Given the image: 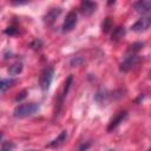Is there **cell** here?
<instances>
[{"label": "cell", "instance_id": "6da1fadb", "mask_svg": "<svg viewBox=\"0 0 151 151\" xmlns=\"http://www.w3.org/2000/svg\"><path fill=\"white\" fill-rule=\"evenodd\" d=\"M38 110H39V105L37 103H25V104L18 105L14 109L13 116L15 118H26L34 114Z\"/></svg>", "mask_w": 151, "mask_h": 151}, {"label": "cell", "instance_id": "7a4b0ae2", "mask_svg": "<svg viewBox=\"0 0 151 151\" xmlns=\"http://www.w3.org/2000/svg\"><path fill=\"white\" fill-rule=\"evenodd\" d=\"M72 83H73V77L72 76H68L66 78V80H65V84H64V87H63V90L60 92V96L58 97V99L55 101L54 114H58L60 112V109H61V106H63V104L65 101V98H66V96H67V93H68V91H70V88L72 86Z\"/></svg>", "mask_w": 151, "mask_h": 151}, {"label": "cell", "instance_id": "3957f363", "mask_svg": "<svg viewBox=\"0 0 151 151\" xmlns=\"http://www.w3.org/2000/svg\"><path fill=\"white\" fill-rule=\"evenodd\" d=\"M53 74H54V70L52 67H46L41 72L40 78H39V85L42 91H47L50 88L52 79H53Z\"/></svg>", "mask_w": 151, "mask_h": 151}, {"label": "cell", "instance_id": "277c9868", "mask_svg": "<svg viewBox=\"0 0 151 151\" xmlns=\"http://www.w3.org/2000/svg\"><path fill=\"white\" fill-rule=\"evenodd\" d=\"M140 58L139 55H137L136 53H131L130 55H127L119 65V70L120 72H129L130 70H132L138 63H139Z\"/></svg>", "mask_w": 151, "mask_h": 151}, {"label": "cell", "instance_id": "5b68a950", "mask_svg": "<svg viewBox=\"0 0 151 151\" xmlns=\"http://www.w3.org/2000/svg\"><path fill=\"white\" fill-rule=\"evenodd\" d=\"M77 21H78V19H77V13L73 12V11L68 12L67 15H66V18H65V20H64V22H63V26H61L63 32L66 33V32L72 31V29L74 28V26L77 25Z\"/></svg>", "mask_w": 151, "mask_h": 151}, {"label": "cell", "instance_id": "8992f818", "mask_svg": "<svg viewBox=\"0 0 151 151\" xmlns=\"http://www.w3.org/2000/svg\"><path fill=\"white\" fill-rule=\"evenodd\" d=\"M150 25H151V19L149 17H144V18H140L139 20H137L131 26V29L134 32H144L150 27Z\"/></svg>", "mask_w": 151, "mask_h": 151}, {"label": "cell", "instance_id": "52a82bcc", "mask_svg": "<svg viewBox=\"0 0 151 151\" xmlns=\"http://www.w3.org/2000/svg\"><path fill=\"white\" fill-rule=\"evenodd\" d=\"M60 13H61V8H60V7L51 8V9L45 14V17H44L45 24H46V25H52V24L55 21V19L60 15Z\"/></svg>", "mask_w": 151, "mask_h": 151}, {"label": "cell", "instance_id": "ba28073f", "mask_svg": "<svg viewBox=\"0 0 151 151\" xmlns=\"http://www.w3.org/2000/svg\"><path fill=\"white\" fill-rule=\"evenodd\" d=\"M66 139H67V131L64 130V131H61V132L58 134L57 138H54L53 140H51L46 146L50 147V149H57V147L61 146V145L66 142Z\"/></svg>", "mask_w": 151, "mask_h": 151}, {"label": "cell", "instance_id": "9c48e42d", "mask_svg": "<svg viewBox=\"0 0 151 151\" xmlns=\"http://www.w3.org/2000/svg\"><path fill=\"white\" fill-rule=\"evenodd\" d=\"M126 116H127V112H126V111H120V112H118V113L116 114V117L110 122V124H109V126H107V131L111 132L112 130H114V129L126 118Z\"/></svg>", "mask_w": 151, "mask_h": 151}, {"label": "cell", "instance_id": "30bf717a", "mask_svg": "<svg viewBox=\"0 0 151 151\" xmlns=\"http://www.w3.org/2000/svg\"><path fill=\"white\" fill-rule=\"evenodd\" d=\"M150 8H151V2L149 0H139L133 4V9L142 14L150 12Z\"/></svg>", "mask_w": 151, "mask_h": 151}, {"label": "cell", "instance_id": "8fae6325", "mask_svg": "<svg viewBox=\"0 0 151 151\" xmlns=\"http://www.w3.org/2000/svg\"><path fill=\"white\" fill-rule=\"evenodd\" d=\"M96 8H97V4L92 2V1H83L79 7L81 14H84V15H91L96 11Z\"/></svg>", "mask_w": 151, "mask_h": 151}, {"label": "cell", "instance_id": "7c38bea8", "mask_svg": "<svg viewBox=\"0 0 151 151\" xmlns=\"http://www.w3.org/2000/svg\"><path fill=\"white\" fill-rule=\"evenodd\" d=\"M124 35H125V28L122 27V26H118V27L113 28L112 34H111V39H112L113 41H118V40H120Z\"/></svg>", "mask_w": 151, "mask_h": 151}, {"label": "cell", "instance_id": "4fadbf2b", "mask_svg": "<svg viewBox=\"0 0 151 151\" xmlns=\"http://www.w3.org/2000/svg\"><path fill=\"white\" fill-rule=\"evenodd\" d=\"M15 84V80L12 78H7V79H0V91H7L9 87H12Z\"/></svg>", "mask_w": 151, "mask_h": 151}, {"label": "cell", "instance_id": "5bb4252c", "mask_svg": "<svg viewBox=\"0 0 151 151\" xmlns=\"http://www.w3.org/2000/svg\"><path fill=\"white\" fill-rule=\"evenodd\" d=\"M21 71H22V64L19 63V61L18 63H14L13 65H11L8 67V73L11 76H18Z\"/></svg>", "mask_w": 151, "mask_h": 151}, {"label": "cell", "instance_id": "9a60e30c", "mask_svg": "<svg viewBox=\"0 0 151 151\" xmlns=\"http://www.w3.org/2000/svg\"><path fill=\"white\" fill-rule=\"evenodd\" d=\"M84 63H85V59H84L83 57H80V55H74V57L71 59V61H70L71 66H73V67H76V66H81Z\"/></svg>", "mask_w": 151, "mask_h": 151}, {"label": "cell", "instance_id": "2e32d148", "mask_svg": "<svg viewBox=\"0 0 151 151\" xmlns=\"http://www.w3.org/2000/svg\"><path fill=\"white\" fill-rule=\"evenodd\" d=\"M14 147V144L12 142H4L0 146V151H12Z\"/></svg>", "mask_w": 151, "mask_h": 151}, {"label": "cell", "instance_id": "e0dca14e", "mask_svg": "<svg viewBox=\"0 0 151 151\" xmlns=\"http://www.w3.org/2000/svg\"><path fill=\"white\" fill-rule=\"evenodd\" d=\"M130 47H131V48H130V51H131L132 53H134L136 51H138V50H140V48H143V42H136V44H133V45H131Z\"/></svg>", "mask_w": 151, "mask_h": 151}, {"label": "cell", "instance_id": "ac0fdd59", "mask_svg": "<svg viewBox=\"0 0 151 151\" xmlns=\"http://www.w3.org/2000/svg\"><path fill=\"white\" fill-rule=\"evenodd\" d=\"M110 27H111V21H110V18H107L105 20V22H103V31L104 32H107L110 29Z\"/></svg>", "mask_w": 151, "mask_h": 151}, {"label": "cell", "instance_id": "d6986e66", "mask_svg": "<svg viewBox=\"0 0 151 151\" xmlns=\"http://www.w3.org/2000/svg\"><path fill=\"white\" fill-rule=\"evenodd\" d=\"M90 145H91V143L90 142H86V143H83L78 149H77V151H86L88 147H90Z\"/></svg>", "mask_w": 151, "mask_h": 151}, {"label": "cell", "instance_id": "ffe728a7", "mask_svg": "<svg viewBox=\"0 0 151 151\" xmlns=\"http://www.w3.org/2000/svg\"><path fill=\"white\" fill-rule=\"evenodd\" d=\"M26 93H27V91L26 90H24V91H21L19 94L20 96H17V98H15V101H19V100H21V99H24L25 97H26Z\"/></svg>", "mask_w": 151, "mask_h": 151}, {"label": "cell", "instance_id": "44dd1931", "mask_svg": "<svg viewBox=\"0 0 151 151\" xmlns=\"http://www.w3.org/2000/svg\"><path fill=\"white\" fill-rule=\"evenodd\" d=\"M6 34H14L15 33V28L14 27H8L6 31H5Z\"/></svg>", "mask_w": 151, "mask_h": 151}, {"label": "cell", "instance_id": "7402d4cb", "mask_svg": "<svg viewBox=\"0 0 151 151\" xmlns=\"http://www.w3.org/2000/svg\"><path fill=\"white\" fill-rule=\"evenodd\" d=\"M32 46H33V48H40L39 46H41V41L40 40H35L34 42H32Z\"/></svg>", "mask_w": 151, "mask_h": 151}, {"label": "cell", "instance_id": "603a6c76", "mask_svg": "<svg viewBox=\"0 0 151 151\" xmlns=\"http://www.w3.org/2000/svg\"><path fill=\"white\" fill-rule=\"evenodd\" d=\"M1 137H2V132H0V139H1Z\"/></svg>", "mask_w": 151, "mask_h": 151}, {"label": "cell", "instance_id": "cb8c5ba5", "mask_svg": "<svg viewBox=\"0 0 151 151\" xmlns=\"http://www.w3.org/2000/svg\"><path fill=\"white\" fill-rule=\"evenodd\" d=\"M29 151H37V150H29Z\"/></svg>", "mask_w": 151, "mask_h": 151}, {"label": "cell", "instance_id": "d4e9b609", "mask_svg": "<svg viewBox=\"0 0 151 151\" xmlns=\"http://www.w3.org/2000/svg\"><path fill=\"white\" fill-rule=\"evenodd\" d=\"M109 151H113V150H109Z\"/></svg>", "mask_w": 151, "mask_h": 151}, {"label": "cell", "instance_id": "484cf974", "mask_svg": "<svg viewBox=\"0 0 151 151\" xmlns=\"http://www.w3.org/2000/svg\"><path fill=\"white\" fill-rule=\"evenodd\" d=\"M147 151H150V150H147Z\"/></svg>", "mask_w": 151, "mask_h": 151}]
</instances>
